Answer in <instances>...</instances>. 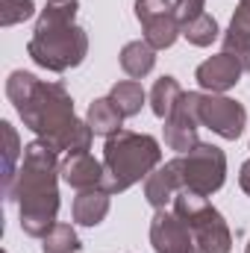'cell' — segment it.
<instances>
[{
	"label": "cell",
	"instance_id": "cell-23",
	"mask_svg": "<svg viewBox=\"0 0 250 253\" xmlns=\"http://www.w3.org/2000/svg\"><path fill=\"white\" fill-rule=\"evenodd\" d=\"M36 15L33 0H0V27H15Z\"/></svg>",
	"mask_w": 250,
	"mask_h": 253
},
{
	"label": "cell",
	"instance_id": "cell-19",
	"mask_svg": "<svg viewBox=\"0 0 250 253\" xmlns=\"http://www.w3.org/2000/svg\"><path fill=\"white\" fill-rule=\"evenodd\" d=\"M180 97H183L180 83H177L174 77H159V80L153 83V88H150V109H153V115L165 121V118L174 112V106H177Z\"/></svg>",
	"mask_w": 250,
	"mask_h": 253
},
{
	"label": "cell",
	"instance_id": "cell-12",
	"mask_svg": "<svg viewBox=\"0 0 250 253\" xmlns=\"http://www.w3.org/2000/svg\"><path fill=\"white\" fill-rule=\"evenodd\" d=\"M62 180L77 191H91V189H106V168L100 159L91 153H68L59 168Z\"/></svg>",
	"mask_w": 250,
	"mask_h": 253
},
{
	"label": "cell",
	"instance_id": "cell-10",
	"mask_svg": "<svg viewBox=\"0 0 250 253\" xmlns=\"http://www.w3.org/2000/svg\"><path fill=\"white\" fill-rule=\"evenodd\" d=\"M150 245L156 253H200L197 242L177 212L156 209L150 218Z\"/></svg>",
	"mask_w": 250,
	"mask_h": 253
},
{
	"label": "cell",
	"instance_id": "cell-15",
	"mask_svg": "<svg viewBox=\"0 0 250 253\" xmlns=\"http://www.w3.org/2000/svg\"><path fill=\"white\" fill-rule=\"evenodd\" d=\"M112 194L106 189H91V191H77L74 197V221L80 227H97L109 215Z\"/></svg>",
	"mask_w": 250,
	"mask_h": 253
},
{
	"label": "cell",
	"instance_id": "cell-4",
	"mask_svg": "<svg viewBox=\"0 0 250 253\" xmlns=\"http://www.w3.org/2000/svg\"><path fill=\"white\" fill-rule=\"evenodd\" d=\"M162 165V144L147 132L118 129L103 144V168H106V191L121 194L135 183L147 180Z\"/></svg>",
	"mask_w": 250,
	"mask_h": 253
},
{
	"label": "cell",
	"instance_id": "cell-11",
	"mask_svg": "<svg viewBox=\"0 0 250 253\" xmlns=\"http://www.w3.org/2000/svg\"><path fill=\"white\" fill-rule=\"evenodd\" d=\"M245 71H250V65L245 59H239L236 53H227L221 50L218 56H209L206 62L197 65L194 71V80L203 91H212V94H224L230 91L233 85H239V80L245 77Z\"/></svg>",
	"mask_w": 250,
	"mask_h": 253
},
{
	"label": "cell",
	"instance_id": "cell-18",
	"mask_svg": "<svg viewBox=\"0 0 250 253\" xmlns=\"http://www.w3.org/2000/svg\"><path fill=\"white\" fill-rule=\"evenodd\" d=\"M109 100L118 106V112H121L124 118H135V115L141 112L147 94H144V88H141L138 80H121V83H115V85L109 88Z\"/></svg>",
	"mask_w": 250,
	"mask_h": 253
},
{
	"label": "cell",
	"instance_id": "cell-22",
	"mask_svg": "<svg viewBox=\"0 0 250 253\" xmlns=\"http://www.w3.org/2000/svg\"><path fill=\"white\" fill-rule=\"evenodd\" d=\"M80 236L71 224H56L42 239V253H80Z\"/></svg>",
	"mask_w": 250,
	"mask_h": 253
},
{
	"label": "cell",
	"instance_id": "cell-7",
	"mask_svg": "<svg viewBox=\"0 0 250 253\" xmlns=\"http://www.w3.org/2000/svg\"><path fill=\"white\" fill-rule=\"evenodd\" d=\"M135 18L144 30V42L153 50H168L183 36L174 0H135Z\"/></svg>",
	"mask_w": 250,
	"mask_h": 253
},
{
	"label": "cell",
	"instance_id": "cell-21",
	"mask_svg": "<svg viewBox=\"0 0 250 253\" xmlns=\"http://www.w3.org/2000/svg\"><path fill=\"white\" fill-rule=\"evenodd\" d=\"M218 36H221L218 21L209 12H200L197 18H191V21L183 24V39H186L188 44H194V47H209Z\"/></svg>",
	"mask_w": 250,
	"mask_h": 253
},
{
	"label": "cell",
	"instance_id": "cell-13",
	"mask_svg": "<svg viewBox=\"0 0 250 253\" xmlns=\"http://www.w3.org/2000/svg\"><path fill=\"white\" fill-rule=\"evenodd\" d=\"M183 191V177H180V165L177 159L159 165L147 180H144V200L153 209H165L168 203H174V197Z\"/></svg>",
	"mask_w": 250,
	"mask_h": 253
},
{
	"label": "cell",
	"instance_id": "cell-25",
	"mask_svg": "<svg viewBox=\"0 0 250 253\" xmlns=\"http://www.w3.org/2000/svg\"><path fill=\"white\" fill-rule=\"evenodd\" d=\"M239 186H242V191L250 197V159L242 165V171H239Z\"/></svg>",
	"mask_w": 250,
	"mask_h": 253
},
{
	"label": "cell",
	"instance_id": "cell-24",
	"mask_svg": "<svg viewBox=\"0 0 250 253\" xmlns=\"http://www.w3.org/2000/svg\"><path fill=\"white\" fill-rule=\"evenodd\" d=\"M174 9H177L180 24H186L191 18H197L200 12H206V0H174Z\"/></svg>",
	"mask_w": 250,
	"mask_h": 253
},
{
	"label": "cell",
	"instance_id": "cell-26",
	"mask_svg": "<svg viewBox=\"0 0 250 253\" xmlns=\"http://www.w3.org/2000/svg\"><path fill=\"white\" fill-rule=\"evenodd\" d=\"M47 3H68V0H47Z\"/></svg>",
	"mask_w": 250,
	"mask_h": 253
},
{
	"label": "cell",
	"instance_id": "cell-2",
	"mask_svg": "<svg viewBox=\"0 0 250 253\" xmlns=\"http://www.w3.org/2000/svg\"><path fill=\"white\" fill-rule=\"evenodd\" d=\"M59 153L36 138L24 147V159L21 168L15 174V183L6 194L9 203H18V215H21V230L30 239H44L59 221Z\"/></svg>",
	"mask_w": 250,
	"mask_h": 253
},
{
	"label": "cell",
	"instance_id": "cell-27",
	"mask_svg": "<svg viewBox=\"0 0 250 253\" xmlns=\"http://www.w3.org/2000/svg\"><path fill=\"white\" fill-rule=\"evenodd\" d=\"M245 253H250V242H248V248H245Z\"/></svg>",
	"mask_w": 250,
	"mask_h": 253
},
{
	"label": "cell",
	"instance_id": "cell-17",
	"mask_svg": "<svg viewBox=\"0 0 250 253\" xmlns=\"http://www.w3.org/2000/svg\"><path fill=\"white\" fill-rule=\"evenodd\" d=\"M85 121H88V126L94 129V135H103V138H109V135H115L118 129H124V126H121L124 124V115L118 112V106H115L109 97L91 100Z\"/></svg>",
	"mask_w": 250,
	"mask_h": 253
},
{
	"label": "cell",
	"instance_id": "cell-5",
	"mask_svg": "<svg viewBox=\"0 0 250 253\" xmlns=\"http://www.w3.org/2000/svg\"><path fill=\"white\" fill-rule=\"evenodd\" d=\"M174 212L186 221L200 253H230L233 251V233L224 221V215L209 203V197L197 191L183 189L174 197Z\"/></svg>",
	"mask_w": 250,
	"mask_h": 253
},
{
	"label": "cell",
	"instance_id": "cell-8",
	"mask_svg": "<svg viewBox=\"0 0 250 253\" xmlns=\"http://www.w3.org/2000/svg\"><path fill=\"white\" fill-rule=\"evenodd\" d=\"M200 91H183L174 112L165 118V144L177 153H188L200 144Z\"/></svg>",
	"mask_w": 250,
	"mask_h": 253
},
{
	"label": "cell",
	"instance_id": "cell-3",
	"mask_svg": "<svg viewBox=\"0 0 250 253\" xmlns=\"http://www.w3.org/2000/svg\"><path fill=\"white\" fill-rule=\"evenodd\" d=\"M77 0L47 3L36 21L33 39L27 44L30 59L53 74H65L85 62L88 56V33L77 24Z\"/></svg>",
	"mask_w": 250,
	"mask_h": 253
},
{
	"label": "cell",
	"instance_id": "cell-20",
	"mask_svg": "<svg viewBox=\"0 0 250 253\" xmlns=\"http://www.w3.org/2000/svg\"><path fill=\"white\" fill-rule=\"evenodd\" d=\"M0 129H3V138H6V147H3V194H9L12 183H15V174H18V168H21L18 159H24V156H21L24 147H21V138H18L15 126L9 124V121H3Z\"/></svg>",
	"mask_w": 250,
	"mask_h": 253
},
{
	"label": "cell",
	"instance_id": "cell-9",
	"mask_svg": "<svg viewBox=\"0 0 250 253\" xmlns=\"http://www.w3.org/2000/svg\"><path fill=\"white\" fill-rule=\"evenodd\" d=\"M245 124H248V109L239 100L212 91L200 97V126L212 129L227 141H236L245 132Z\"/></svg>",
	"mask_w": 250,
	"mask_h": 253
},
{
	"label": "cell",
	"instance_id": "cell-16",
	"mask_svg": "<svg viewBox=\"0 0 250 253\" xmlns=\"http://www.w3.org/2000/svg\"><path fill=\"white\" fill-rule=\"evenodd\" d=\"M153 65H156V50H153L144 39L126 42L124 47H121V68H124V74L129 80L147 77V74L153 71Z\"/></svg>",
	"mask_w": 250,
	"mask_h": 253
},
{
	"label": "cell",
	"instance_id": "cell-6",
	"mask_svg": "<svg viewBox=\"0 0 250 253\" xmlns=\"http://www.w3.org/2000/svg\"><path fill=\"white\" fill-rule=\"evenodd\" d=\"M177 165H180L183 189L197 191L203 197L215 194L227 180V153L212 141H200L194 150L180 153Z\"/></svg>",
	"mask_w": 250,
	"mask_h": 253
},
{
	"label": "cell",
	"instance_id": "cell-14",
	"mask_svg": "<svg viewBox=\"0 0 250 253\" xmlns=\"http://www.w3.org/2000/svg\"><path fill=\"white\" fill-rule=\"evenodd\" d=\"M221 42H224L227 53H236L239 59H245L250 65V0H239Z\"/></svg>",
	"mask_w": 250,
	"mask_h": 253
},
{
	"label": "cell",
	"instance_id": "cell-1",
	"mask_svg": "<svg viewBox=\"0 0 250 253\" xmlns=\"http://www.w3.org/2000/svg\"><path fill=\"white\" fill-rule=\"evenodd\" d=\"M6 97L18 109L24 126L56 153H88L94 129L74 115V97L62 83L39 80L30 71H12L6 80Z\"/></svg>",
	"mask_w": 250,
	"mask_h": 253
}]
</instances>
